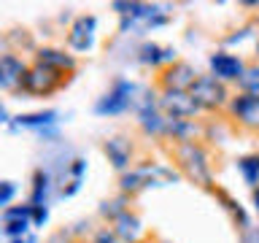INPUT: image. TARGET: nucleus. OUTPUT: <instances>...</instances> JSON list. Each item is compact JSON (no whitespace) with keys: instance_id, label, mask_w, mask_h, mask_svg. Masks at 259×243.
Instances as JSON below:
<instances>
[{"instance_id":"f257e3e1","label":"nucleus","mask_w":259,"mask_h":243,"mask_svg":"<svg viewBox=\"0 0 259 243\" xmlns=\"http://www.w3.org/2000/svg\"><path fill=\"white\" fill-rule=\"evenodd\" d=\"M176 159L181 170L192 178L194 184H202L210 189L213 184V176H210V162H208V151L202 149L200 143L194 141H186V143H178L176 146Z\"/></svg>"},{"instance_id":"f03ea898","label":"nucleus","mask_w":259,"mask_h":243,"mask_svg":"<svg viewBox=\"0 0 259 243\" xmlns=\"http://www.w3.org/2000/svg\"><path fill=\"white\" fill-rule=\"evenodd\" d=\"M189 95H192V100L197 103L200 111H216V108H222V105H227L232 100L230 92H227V84L219 81L216 76H200L197 84L189 89Z\"/></svg>"},{"instance_id":"7ed1b4c3","label":"nucleus","mask_w":259,"mask_h":243,"mask_svg":"<svg viewBox=\"0 0 259 243\" xmlns=\"http://www.w3.org/2000/svg\"><path fill=\"white\" fill-rule=\"evenodd\" d=\"M65 78H68L65 73L52 70V68H46V65H30V68H27V76H24L22 89H24V92H30V95L46 97V95L57 92V89L65 84Z\"/></svg>"},{"instance_id":"20e7f679","label":"nucleus","mask_w":259,"mask_h":243,"mask_svg":"<svg viewBox=\"0 0 259 243\" xmlns=\"http://www.w3.org/2000/svg\"><path fill=\"white\" fill-rule=\"evenodd\" d=\"M135 87L130 84V81L119 78L113 81V87L108 89V95H103L100 100L95 103V113H100V116H113V113H121L130 108V103L135 100Z\"/></svg>"},{"instance_id":"39448f33","label":"nucleus","mask_w":259,"mask_h":243,"mask_svg":"<svg viewBox=\"0 0 259 243\" xmlns=\"http://www.w3.org/2000/svg\"><path fill=\"white\" fill-rule=\"evenodd\" d=\"M197 78H200V73L192 68L189 62H173V65H167L165 70H162V76H159V84L162 89H173V92H189V89L197 84Z\"/></svg>"},{"instance_id":"423d86ee","label":"nucleus","mask_w":259,"mask_h":243,"mask_svg":"<svg viewBox=\"0 0 259 243\" xmlns=\"http://www.w3.org/2000/svg\"><path fill=\"white\" fill-rule=\"evenodd\" d=\"M159 108L170 119H192L200 111L189 92H173V89H162L159 92Z\"/></svg>"},{"instance_id":"0eeeda50","label":"nucleus","mask_w":259,"mask_h":243,"mask_svg":"<svg viewBox=\"0 0 259 243\" xmlns=\"http://www.w3.org/2000/svg\"><path fill=\"white\" fill-rule=\"evenodd\" d=\"M208 68H210V76H216L219 81H238L246 70V65L240 62V57H235L230 52H213L208 57Z\"/></svg>"},{"instance_id":"6e6552de","label":"nucleus","mask_w":259,"mask_h":243,"mask_svg":"<svg viewBox=\"0 0 259 243\" xmlns=\"http://www.w3.org/2000/svg\"><path fill=\"white\" fill-rule=\"evenodd\" d=\"M95 30H97V19L92 14L78 16L68 30V46L73 52H89L95 44Z\"/></svg>"},{"instance_id":"1a4fd4ad","label":"nucleus","mask_w":259,"mask_h":243,"mask_svg":"<svg viewBox=\"0 0 259 243\" xmlns=\"http://www.w3.org/2000/svg\"><path fill=\"white\" fill-rule=\"evenodd\" d=\"M230 111L232 116L240 122L243 127H251V130H259V97L254 95H235L230 100Z\"/></svg>"},{"instance_id":"9d476101","label":"nucleus","mask_w":259,"mask_h":243,"mask_svg":"<svg viewBox=\"0 0 259 243\" xmlns=\"http://www.w3.org/2000/svg\"><path fill=\"white\" fill-rule=\"evenodd\" d=\"M24 76H27V65H24L19 57L14 54H3L0 57V87L14 92V89H22Z\"/></svg>"},{"instance_id":"9b49d317","label":"nucleus","mask_w":259,"mask_h":243,"mask_svg":"<svg viewBox=\"0 0 259 243\" xmlns=\"http://www.w3.org/2000/svg\"><path fill=\"white\" fill-rule=\"evenodd\" d=\"M35 65H46L52 70H60V73H73L76 70V57L65 54L62 49H54V46H44L35 52Z\"/></svg>"},{"instance_id":"f8f14e48","label":"nucleus","mask_w":259,"mask_h":243,"mask_svg":"<svg viewBox=\"0 0 259 243\" xmlns=\"http://www.w3.org/2000/svg\"><path fill=\"white\" fill-rule=\"evenodd\" d=\"M105 154H108L111 165L121 170V173H127L130 168V159H133V143L127 141V138H111V141H105Z\"/></svg>"},{"instance_id":"ddd939ff","label":"nucleus","mask_w":259,"mask_h":243,"mask_svg":"<svg viewBox=\"0 0 259 243\" xmlns=\"http://www.w3.org/2000/svg\"><path fill=\"white\" fill-rule=\"evenodd\" d=\"M111 230L116 232V238H119L121 243H141L143 224H141V219H138L133 211H127V214H121L116 222H113Z\"/></svg>"},{"instance_id":"4468645a","label":"nucleus","mask_w":259,"mask_h":243,"mask_svg":"<svg viewBox=\"0 0 259 243\" xmlns=\"http://www.w3.org/2000/svg\"><path fill=\"white\" fill-rule=\"evenodd\" d=\"M138 60H141L143 65H173L178 62L176 60V49H170V46H159V44H143L141 49H138Z\"/></svg>"},{"instance_id":"2eb2a0df","label":"nucleus","mask_w":259,"mask_h":243,"mask_svg":"<svg viewBox=\"0 0 259 243\" xmlns=\"http://www.w3.org/2000/svg\"><path fill=\"white\" fill-rule=\"evenodd\" d=\"M138 122H141L143 133H149V135H165L167 116L162 113V108H159V105H151V108H143V111H138Z\"/></svg>"},{"instance_id":"dca6fc26","label":"nucleus","mask_w":259,"mask_h":243,"mask_svg":"<svg viewBox=\"0 0 259 243\" xmlns=\"http://www.w3.org/2000/svg\"><path fill=\"white\" fill-rule=\"evenodd\" d=\"M57 111H35V113H19L16 116V125L19 127H49L54 125Z\"/></svg>"},{"instance_id":"f3484780","label":"nucleus","mask_w":259,"mask_h":243,"mask_svg":"<svg viewBox=\"0 0 259 243\" xmlns=\"http://www.w3.org/2000/svg\"><path fill=\"white\" fill-rule=\"evenodd\" d=\"M216 197L224 202V208L230 211V214H232V219H235V222H238L240 227H248V214L243 211V206H240V202L232 197L230 192H224V189H216Z\"/></svg>"},{"instance_id":"a211bd4d","label":"nucleus","mask_w":259,"mask_h":243,"mask_svg":"<svg viewBox=\"0 0 259 243\" xmlns=\"http://www.w3.org/2000/svg\"><path fill=\"white\" fill-rule=\"evenodd\" d=\"M238 87L243 95H254L259 97V65H246L243 76L238 78Z\"/></svg>"},{"instance_id":"6ab92c4d","label":"nucleus","mask_w":259,"mask_h":243,"mask_svg":"<svg viewBox=\"0 0 259 243\" xmlns=\"http://www.w3.org/2000/svg\"><path fill=\"white\" fill-rule=\"evenodd\" d=\"M238 170L243 173V178H246V184L256 189V184H259V154L240 157V159H238Z\"/></svg>"},{"instance_id":"aec40b11","label":"nucleus","mask_w":259,"mask_h":243,"mask_svg":"<svg viewBox=\"0 0 259 243\" xmlns=\"http://www.w3.org/2000/svg\"><path fill=\"white\" fill-rule=\"evenodd\" d=\"M127 194H119V197H113V200H105L103 206H100V214L105 219H111V222H116V219L121 214H127Z\"/></svg>"},{"instance_id":"412c9836","label":"nucleus","mask_w":259,"mask_h":243,"mask_svg":"<svg viewBox=\"0 0 259 243\" xmlns=\"http://www.w3.org/2000/svg\"><path fill=\"white\" fill-rule=\"evenodd\" d=\"M46 192H49V173L38 170L35 173V184H32V197H30V206H46Z\"/></svg>"},{"instance_id":"4be33fe9","label":"nucleus","mask_w":259,"mask_h":243,"mask_svg":"<svg viewBox=\"0 0 259 243\" xmlns=\"http://www.w3.org/2000/svg\"><path fill=\"white\" fill-rule=\"evenodd\" d=\"M32 214H35V208L30 206V202H24V206H11L3 211V224L6 222H32Z\"/></svg>"},{"instance_id":"5701e85b","label":"nucleus","mask_w":259,"mask_h":243,"mask_svg":"<svg viewBox=\"0 0 259 243\" xmlns=\"http://www.w3.org/2000/svg\"><path fill=\"white\" fill-rule=\"evenodd\" d=\"M30 224H32V222H6V224H3V232H6V238L19 240V238H27Z\"/></svg>"},{"instance_id":"b1692460","label":"nucleus","mask_w":259,"mask_h":243,"mask_svg":"<svg viewBox=\"0 0 259 243\" xmlns=\"http://www.w3.org/2000/svg\"><path fill=\"white\" fill-rule=\"evenodd\" d=\"M14 192H16L14 181H3V184H0V206H3V211H6V208H11V197H14Z\"/></svg>"},{"instance_id":"393cba45","label":"nucleus","mask_w":259,"mask_h":243,"mask_svg":"<svg viewBox=\"0 0 259 243\" xmlns=\"http://www.w3.org/2000/svg\"><path fill=\"white\" fill-rule=\"evenodd\" d=\"M92 243H121V240L116 238V232H113V230H97Z\"/></svg>"},{"instance_id":"a878e982","label":"nucleus","mask_w":259,"mask_h":243,"mask_svg":"<svg viewBox=\"0 0 259 243\" xmlns=\"http://www.w3.org/2000/svg\"><path fill=\"white\" fill-rule=\"evenodd\" d=\"M46 243H76V240H73L70 230H57V232H52L46 238Z\"/></svg>"},{"instance_id":"bb28decb","label":"nucleus","mask_w":259,"mask_h":243,"mask_svg":"<svg viewBox=\"0 0 259 243\" xmlns=\"http://www.w3.org/2000/svg\"><path fill=\"white\" fill-rule=\"evenodd\" d=\"M32 208H35V206H32ZM46 219H49V208L46 206H38L35 214H32V224L40 227V224H46Z\"/></svg>"},{"instance_id":"cd10ccee","label":"nucleus","mask_w":259,"mask_h":243,"mask_svg":"<svg viewBox=\"0 0 259 243\" xmlns=\"http://www.w3.org/2000/svg\"><path fill=\"white\" fill-rule=\"evenodd\" d=\"M11 243H35V240H32L30 235H27V238H19V240H11Z\"/></svg>"},{"instance_id":"c85d7f7f","label":"nucleus","mask_w":259,"mask_h":243,"mask_svg":"<svg viewBox=\"0 0 259 243\" xmlns=\"http://www.w3.org/2000/svg\"><path fill=\"white\" fill-rule=\"evenodd\" d=\"M154 243H170V240H154Z\"/></svg>"},{"instance_id":"c756f323","label":"nucleus","mask_w":259,"mask_h":243,"mask_svg":"<svg viewBox=\"0 0 259 243\" xmlns=\"http://www.w3.org/2000/svg\"><path fill=\"white\" fill-rule=\"evenodd\" d=\"M256 54H259V40H256Z\"/></svg>"},{"instance_id":"7c9ffc66","label":"nucleus","mask_w":259,"mask_h":243,"mask_svg":"<svg viewBox=\"0 0 259 243\" xmlns=\"http://www.w3.org/2000/svg\"><path fill=\"white\" fill-rule=\"evenodd\" d=\"M76 243H87V240H76Z\"/></svg>"},{"instance_id":"2f4dec72","label":"nucleus","mask_w":259,"mask_h":243,"mask_svg":"<svg viewBox=\"0 0 259 243\" xmlns=\"http://www.w3.org/2000/svg\"><path fill=\"white\" fill-rule=\"evenodd\" d=\"M141 243H146V240H141Z\"/></svg>"}]
</instances>
